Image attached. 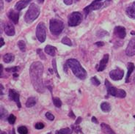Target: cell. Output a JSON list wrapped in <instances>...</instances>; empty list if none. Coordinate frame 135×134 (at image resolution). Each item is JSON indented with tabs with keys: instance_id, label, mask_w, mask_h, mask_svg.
<instances>
[{
	"instance_id": "1",
	"label": "cell",
	"mask_w": 135,
	"mask_h": 134,
	"mask_svg": "<svg viewBox=\"0 0 135 134\" xmlns=\"http://www.w3.org/2000/svg\"><path fill=\"white\" fill-rule=\"evenodd\" d=\"M44 65L41 62H35L30 67V76L34 89L39 93H43L45 91L43 83Z\"/></svg>"
},
{
	"instance_id": "2",
	"label": "cell",
	"mask_w": 135,
	"mask_h": 134,
	"mask_svg": "<svg viewBox=\"0 0 135 134\" xmlns=\"http://www.w3.org/2000/svg\"><path fill=\"white\" fill-rule=\"evenodd\" d=\"M68 67L71 68L74 75L79 78L84 80L87 77V72L79 63V62L75 59H68L64 67Z\"/></svg>"
},
{
	"instance_id": "3",
	"label": "cell",
	"mask_w": 135,
	"mask_h": 134,
	"mask_svg": "<svg viewBox=\"0 0 135 134\" xmlns=\"http://www.w3.org/2000/svg\"><path fill=\"white\" fill-rule=\"evenodd\" d=\"M40 13H41L40 7L35 4H31L30 8L28 9L27 13L25 14L24 20L27 23H29V24L32 23L36 18H37V17L39 16V15H40Z\"/></svg>"
},
{
	"instance_id": "4",
	"label": "cell",
	"mask_w": 135,
	"mask_h": 134,
	"mask_svg": "<svg viewBox=\"0 0 135 134\" xmlns=\"http://www.w3.org/2000/svg\"><path fill=\"white\" fill-rule=\"evenodd\" d=\"M105 86L107 87V90L108 95L114 96L115 97H120V98H124L126 96V93L123 90L117 89L116 87H112L110 82L107 79L105 80Z\"/></svg>"
},
{
	"instance_id": "5",
	"label": "cell",
	"mask_w": 135,
	"mask_h": 134,
	"mask_svg": "<svg viewBox=\"0 0 135 134\" xmlns=\"http://www.w3.org/2000/svg\"><path fill=\"white\" fill-rule=\"evenodd\" d=\"M49 28L51 33L54 35H58L62 32L64 29V24L62 21L57 19V18H52L50 21Z\"/></svg>"
},
{
	"instance_id": "6",
	"label": "cell",
	"mask_w": 135,
	"mask_h": 134,
	"mask_svg": "<svg viewBox=\"0 0 135 134\" xmlns=\"http://www.w3.org/2000/svg\"><path fill=\"white\" fill-rule=\"evenodd\" d=\"M82 21V15L79 12H74L68 17V26L76 27Z\"/></svg>"
},
{
	"instance_id": "7",
	"label": "cell",
	"mask_w": 135,
	"mask_h": 134,
	"mask_svg": "<svg viewBox=\"0 0 135 134\" xmlns=\"http://www.w3.org/2000/svg\"><path fill=\"white\" fill-rule=\"evenodd\" d=\"M36 37L41 43H44L46 39V27L43 22L39 23L36 29Z\"/></svg>"
},
{
	"instance_id": "8",
	"label": "cell",
	"mask_w": 135,
	"mask_h": 134,
	"mask_svg": "<svg viewBox=\"0 0 135 134\" xmlns=\"http://www.w3.org/2000/svg\"><path fill=\"white\" fill-rule=\"evenodd\" d=\"M105 1H107V0H95V1H93L89 6L86 7L84 9V11L85 14H86V16L88 15V13H90L93 10H99V9H101V7H104Z\"/></svg>"
},
{
	"instance_id": "9",
	"label": "cell",
	"mask_w": 135,
	"mask_h": 134,
	"mask_svg": "<svg viewBox=\"0 0 135 134\" xmlns=\"http://www.w3.org/2000/svg\"><path fill=\"white\" fill-rule=\"evenodd\" d=\"M123 76H124V71L120 68L115 69L109 72V77L113 81L121 80Z\"/></svg>"
},
{
	"instance_id": "10",
	"label": "cell",
	"mask_w": 135,
	"mask_h": 134,
	"mask_svg": "<svg viewBox=\"0 0 135 134\" xmlns=\"http://www.w3.org/2000/svg\"><path fill=\"white\" fill-rule=\"evenodd\" d=\"M126 54L128 57H133L135 55V37L131 39L126 49Z\"/></svg>"
},
{
	"instance_id": "11",
	"label": "cell",
	"mask_w": 135,
	"mask_h": 134,
	"mask_svg": "<svg viewBox=\"0 0 135 134\" xmlns=\"http://www.w3.org/2000/svg\"><path fill=\"white\" fill-rule=\"evenodd\" d=\"M9 98H10L11 101H13L16 102V103L18 106V107H21L20 98H19V94L15 90H10V91H9Z\"/></svg>"
},
{
	"instance_id": "12",
	"label": "cell",
	"mask_w": 135,
	"mask_h": 134,
	"mask_svg": "<svg viewBox=\"0 0 135 134\" xmlns=\"http://www.w3.org/2000/svg\"><path fill=\"white\" fill-rule=\"evenodd\" d=\"M114 34L116 37H118L120 39H124L126 35V30L125 27L121 26H118L114 29Z\"/></svg>"
},
{
	"instance_id": "13",
	"label": "cell",
	"mask_w": 135,
	"mask_h": 134,
	"mask_svg": "<svg viewBox=\"0 0 135 134\" xmlns=\"http://www.w3.org/2000/svg\"><path fill=\"white\" fill-rule=\"evenodd\" d=\"M7 16H8V18H10V20L13 21L14 24H18V19H19V13H18V10H10L7 14Z\"/></svg>"
},
{
	"instance_id": "14",
	"label": "cell",
	"mask_w": 135,
	"mask_h": 134,
	"mask_svg": "<svg viewBox=\"0 0 135 134\" xmlns=\"http://www.w3.org/2000/svg\"><path fill=\"white\" fill-rule=\"evenodd\" d=\"M31 2H32V0H21V1L18 2L16 4L15 9H16V10L20 11V10H21L22 9H24V8L27 7Z\"/></svg>"
},
{
	"instance_id": "15",
	"label": "cell",
	"mask_w": 135,
	"mask_h": 134,
	"mask_svg": "<svg viewBox=\"0 0 135 134\" xmlns=\"http://www.w3.org/2000/svg\"><path fill=\"white\" fill-rule=\"evenodd\" d=\"M4 32L8 36H13L16 33L13 25L10 23L5 24V25H4Z\"/></svg>"
},
{
	"instance_id": "16",
	"label": "cell",
	"mask_w": 135,
	"mask_h": 134,
	"mask_svg": "<svg viewBox=\"0 0 135 134\" xmlns=\"http://www.w3.org/2000/svg\"><path fill=\"white\" fill-rule=\"evenodd\" d=\"M109 61V54H105L102 59L100 61V63L98 65V71H103L106 68V66L108 63Z\"/></svg>"
},
{
	"instance_id": "17",
	"label": "cell",
	"mask_w": 135,
	"mask_h": 134,
	"mask_svg": "<svg viewBox=\"0 0 135 134\" xmlns=\"http://www.w3.org/2000/svg\"><path fill=\"white\" fill-rule=\"evenodd\" d=\"M126 13L129 18H135V2H132L126 10Z\"/></svg>"
},
{
	"instance_id": "18",
	"label": "cell",
	"mask_w": 135,
	"mask_h": 134,
	"mask_svg": "<svg viewBox=\"0 0 135 134\" xmlns=\"http://www.w3.org/2000/svg\"><path fill=\"white\" fill-rule=\"evenodd\" d=\"M45 52L51 57H54L56 55L57 48L54 46H50V45H47L45 47Z\"/></svg>"
},
{
	"instance_id": "19",
	"label": "cell",
	"mask_w": 135,
	"mask_h": 134,
	"mask_svg": "<svg viewBox=\"0 0 135 134\" xmlns=\"http://www.w3.org/2000/svg\"><path fill=\"white\" fill-rule=\"evenodd\" d=\"M101 127L102 131L106 134H115L114 131L112 129L110 126L109 125L106 124V123H101Z\"/></svg>"
},
{
	"instance_id": "20",
	"label": "cell",
	"mask_w": 135,
	"mask_h": 134,
	"mask_svg": "<svg viewBox=\"0 0 135 134\" xmlns=\"http://www.w3.org/2000/svg\"><path fill=\"white\" fill-rule=\"evenodd\" d=\"M134 70V64L132 62L128 63V73L126 75V82L128 83L129 82V78L131 76V74Z\"/></svg>"
},
{
	"instance_id": "21",
	"label": "cell",
	"mask_w": 135,
	"mask_h": 134,
	"mask_svg": "<svg viewBox=\"0 0 135 134\" xmlns=\"http://www.w3.org/2000/svg\"><path fill=\"white\" fill-rule=\"evenodd\" d=\"M14 59H15V56L11 53H7L3 56V61L5 63H10L11 62H13Z\"/></svg>"
},
{
	"instance_id": "22",
	"label": "cell",
	"mask_w": 135,
	"mask_h": 134,
	"mask_svg": "<svg viewBox=\"0 0 135 134\" xmlns=\"http://www.w3.org/2000/svg\"><path fill=\"white\" fill-rule=\"evenodd\" d=\"M36 104V99L33 97H29L26 102V106L28 108H30L34 106Z\"/></svg>"
},
{
	"instance_id": "23",
	"label": "cell",
	"mask_w": 135,
	"mask_h": 134,
	"mask_svg": "<svg viewBox=\"0 0 135 134\" xmlns=\"http://www.w3.org/2000/svg\"><path fill=\"white\" fill-rule=\"evenodd\" d=\"M101 108L104 112H109L111 110V106L107 102H103L101 104Z\"/></svg>"
},
{
	"instance_id": "24",
	"label": "cell",
	"mask_w": 135,
	"mask_h": 134,
	"mask_svg": "<svg viewBox=\"0 0 135 134\" xmlns=\"http://www.w3.org/2000/svg\"><path fill=\"white\" fill-rule=\"evenodd\" d=\"M8 116V112L6 109H4V108L1 106L0 107V118L2 120H4L5 118H7V117Z\"/></svg>"
},
{
	"instance_id": "25",
	"label": "cell",
	"mask_w": 135,
	"mask_h": 134,
	"mask_svg": "<svg viewBox=\"0 0 135 134\" xmlns=\"http://www.w3.org/2000/svg\"><path fill=\"white\" fill-rule=\"evenodd\" d=\"M72 133V130L66 127V128H62L61 130H59L56 132L55 134H71Z\"/></svg>"
},
{
	"instance_id": "26",
	"label": "cell",
	"mask_w": 135,
	"mask_h": 134,
	"mask_svg": "<svg viewBox=\"0 0 135 134\" xmlns=\"http://www.w3.org/2000/svg\"><path fill=\"white\" fill-rule=\"evenodd\" d=\"M18 46L19 49H20L22 52H24V51H26V48H27L26 43H25V42H24V40H19V41L18 42Z\"/></svg>"
},
{
	"instance_id": "27",
	"label": "cell",
	"mask_w": 135,
	"mask_h": 134,
	"mask_svg": "<svg viewBox=\"0 0 135 134\" xmlns=\"http://www.w3.org/2000/svg\"><path fill=\"white\" fill-rule=\"evenodd\" d=\"M52 100H53V103H54V106L56 107L60 108L62 106V101L60 98L58 97H52Z\"/></svg>"
},
{
	"instance_id": "28",
	"label": "cell",
	"mask_w": 135,
	"mask_h": 134,
	"mask_svg": "<svg viewBox=\"0 0 135 134\" xmlns=\"http://www.w3.org/2000/svg\"><path fill=\"white\" fill-rule=\"evenodd\" d=\"M18 132L19 134H28V129L25 126H20L18 127Z\"/></svg>"
},
{
	"instance_id": "29",
	"label": "cell",
	"mask_w": 135,
	"mask_h": 134,
	"mask_svg": "<svg viewBox=\"0 0 135 134\" xmlns=\"http://www.w3.org/2000/svg\"><path fill=\"white\" fill-rule=\"evenodd\" d=\"M62 43L65 44V45H67L68 46H72V42H71V40L68 37H64L62 39Z\"/></svg>"
},
{
	"instance_id": "30",
	"label": "cell",
	"mask_w": 135,
	"mask_h": 134,
	"mask_svg": "<svg viewBox=\"0 0 135 134\" xmlns=\"http://www.w3.org/2000/svg\"><path fill=\"white\" fill-rule=\"evenodd\" d=\"M7 120H8V122L10 124L13 125L15 123V122L16 120V117L14 116L13 114H10V116L8 117V118H7Z\"/></svg>"
},
{
	"instance_id": "31",
	"label": "cell",
	"mask_w": 135,
	"mask_h": 134,
	"mask_svg": "<svg viewBox=\"0 0 135 134\" xmlns=\"http://www.w3.org/2000/svg\"><path fill=\"white\" fill-rule=\"evenodd\" d=\"M91 82L92 84L95 85V86H98V85H100V84H101V81L98 80V78L95 77V76L91 78Z\"/></svg>"
},
{
	"instance_id": "32",
	"label": "cell",
	"mask_w": 135,
	"mask_h": 134,
	"mask_svg": "<svg viewBox=\"0 0 135 134\" xmlns=\"http://www.w3.org/2000/svg\"><path fill=\"white\" fill-rule=\"evenodd\" d=\"M18 70V67H9V68H6L5 71L7 72H9V73H16L17 71Z\"/></svg>"
},
{
	"instance_id": "33",
	"label": "cell",
	"mask_w": 135,
	"mask_h": 134,
	"mask_svg": "<svg viewBox=\"0 0 135 134\" xmlns=\"http://www.w3.org/2000/svg\"><path fill=\"white\" fill-rule=\"evenodd\" d=\"M52 66H53V69H54V71H55V73L57 75V78H60V76H59V73H58L57 72V62H56V60H55V59H53V60H52Z\"/></svg>"
},
{
	"instance_id": "34",
	"label": "cell",
	"mask_w": 135,
	"mask_h": 134,
	"mask_svg": "<svg viewBox=\"0 0 135 134\" xmlns=\"http://www.w3.org/2000/svg\"><path fill=\"white\" fill-rule=\"evenodd\" d=\"M106 34H108V33H107V31L104 30L98 31V32H97V34H96V35L99 37H103L104 36H105Z\"/></svg>"
},
{
	"instance_id": "35",
	"label": "cell",
	"mask_w": 135,
	"mask_h": 134,
	"mask_svg": "<svg viewBox=\"0 0 135 134\" xmlns=\"http://www.w3.org/2000/svg\"><path fill=\"white\" fill-rule=\"evenodd\" d=\"M46 117L50 121H53L54 120V116L50 112H46Z\"/></svg>"
},
{
	"instance_id": "36",
	"label": "cell",
	"mask_w": 135,
	"mask_h": 134,
	"mask_svg": "<svg viewBox=\"0 0 135 134\" xmlns=\"http://www.w3.org/2000/svg\"><path fill=\"white\" fill-rule=\"evenodd\" d=\"M44 127H45V125H44V123H42V122H37V123H36L35 125V127L36 129H37V130H41V129L44 128Z\"/></svg>"
},
{
	"instance_id": "37",
	"label": "cell",
	"mask_w": 135,
	"mask_h": 134,
	"mask_svg": "<svg viewBox=\"0 0 135 134\" xmlns=\"http://www.w3.org/2000/svg\"><path fill=\"white\" fill-rule=\"evenodd\" d=\"M37 53L39 55V57L41 58V59H46V57L44 56V53L42 52V50L41 49H37Z\"/></svg>"
},
{
	"instance_id": "38",
	"label": "cell",
	"mask_w": 135,
	"mask_h": 134,
	"mask_svg": "<svg viewBox=\"0 0 135 134\" xmlns=\"http://www.w3.org/2000/svg\"><path fill=\"white\" fill-rule=\"evenodd\" d=\"M64 1V3L67 5H71L73 4V1L74 0H63Z\"/></svg>"
},
{
	"instance_id": "39",
	"label": "cell",
	"mask_w": 135,
	"mask_h": 134,
	"mask_svg": "<svg viewBox=\"0 0 135 134\" xmlns=\"http://www.w3.org/2000/svg\"><path fill=\"white\" fill-rule=\"evenodd\" d=\"M95 45H96L97 46H104V43L103 42H97V43H95Z\"/></svg>"
},
{
	"instance_id": "40",
	"label": "cell",
	"mask_w": 135,
	"mask_h": 134,
	"mask_svg": "<svg viewBox=\"0 0 135 134\" xmlns=\"http://www.w3.org/2000/svg\"><path fill=\"white\" fill-rule=\"evenodd\" d=\"M92 122H95V123H96V124H98V122L97 121V119L95 117H92Z\"/></svg>"
},
{
	"instance_id": "41",
	"label": "cell",
	"mask_w": 135,
	"mask_h": 134,
	"mask_svg": "<svg viewBox=\"0 0 135 134\" xmlns=\"http://www.w3.org/2000/svg\"><path fill=\"white\" fill-rule=\"evenodd\" d=\"M81 117H78L77 118V120H76V125H79L80 122H81Z\"/></svg>"
},
{
	"instance_id": "42",
	"label": "cell",
	"mask_w": 135,
	"mask_h": 134,
	"mask_svg": "<svg viewBox=\"0 0 135 134\" xmlns=\"http://www.w3.org/2000/svg\"><path fill=\"white\" fill-rule=\"evenodd\" d=\"M4 45V39L2 38V37H1V47H2Z\"/></svg>"
},
{
	"instance_id": "43",
	"label": "cell",
	"mask_w": 135,
	"mask_h": 134,
	"mask_svg": "<svg viewBox=\"0 0 135 134\" xmlns=\"http://www.w3.org/2000/svg\"><path fill=\"white\" fill-rule=\"evenodd\" d=\"M69 117L72 118H75V116L74 114V113H73V111H71V112L69 113Z\"/></svg>"
},
{
	"instance_id": "44",
	"label": "cell",
	"mask_w": 135,
	"mask_h": 134,
	"mask_svg": "<svg viewBox=\"0 0 135 134\" xmlns=\"http://www.w3.org/2000/svg\"><path fill=\"white\" fill-rule=\"evenodd\" d=\"M3 94V86L1 84V95Z\"/></svg>"
},
{
	"instance_id": "45",
	"label": "cell",
	"mask_w": 135,
	"mask_h": 134,
	"mask_svg": "<svg viewBox=\"0 0 135 134\" xmlns=\"http://www.w3.org/2000/svg\"><path fill=\"white\" fill-rule=\"evenodd\" d=\"M2 9H3V1L1 0V10H2Z\"/></svg>"
},
{
	"instance_id": "46",
	"label": "cell",
	"mask_w": 135,
	"mask_h": 134,
	"mask_svg": "<svg viewBox=\"0 0 135 134\" xmlns=\"http://www.w3.org/2000/svg\"><path fill=\"white\" fill-rule=\"evenodd\" d=\"M45 0H38V2L39 3H44V2Z\"/></svg>"
},
{
	"instance_id": "47",
	"label": "cell",
	"mask_w": 135,
	"mask_h": 134,
	"mask_svg": "<svg viewBox=\"0 0 135 134\" xmlns=\"http://www.w3.org/2000/svg\"><path fill=\"white\" fill-rule=\"evenodd\" d=\"M131 34H135V32L134 31H132V32H131Z\"/></svg>"
},
{
	"instance_id": "48",
	"label": "cell",
	"mask_w": 135,
	"mask_h": 134,
	"mask_svg": "<svg viewBox=\"0 0 135 134\" xmlns=\"http://www.w3.org/2000/svg\"><path fill=\"white\" fill-rule=\"evenodd\" d=\"M12 133L16 134V133H15V130H14V129H13V132H12Z\"/></svg>"
},
{
	"instance_id": "49",
	"label": "cell",
	"mask_w": 135,
	"mask_h": 134,
	"mask_svg": "<svg viewBox=\"0 0 135 134\" xmlns=\"http://www.w3.org/2000/svg\"><path fill=\"white\" fill-rule=\"evenodd\" d=\"M1 134H6V133H4V131H2V132H1Z\"/></svg>"
},
{
	"instance_id": "50",
	"label": "cell",
	"mask_w": 135,
	"mask_h": 134,
	"mask_svg": "<svg viewBox=\"0 0 135 134\" xmlns=\"http://www.w3.org/2000/svg\"><path fill=\"white\" fill-rule=\"evenodd\" d=\"M11 1H12V0H6V2H10Z\"/></svg>"
},
{
	"instance_id": "51",
	"label": "cell",
	"mask_w": 135,
	"mask_h": 134,
	"mask_svg": "<svg viewBox=\"0 0 135 134\" xmlns=\"http://www.w3.org/2000/svg\"><path fill=\"white\" fill-rule=\"evenodd\" d=\"M48 134H51V133H48Z\"/></svg>"
},
{
	"instance_id": "52",
	"label": "cell",
	"mask_w": 135,
	"mask_h": 134,
	"mask_svg": "<svg viewBox=\"0 0 135 134\" xmlns=\"http://www.w3.org/2000/svg\"><path fill=\"white\" fill-rule=\"evenodd\" d=\"M134 118H135V115H134Z\"/></svg>"
}]
</instances>
